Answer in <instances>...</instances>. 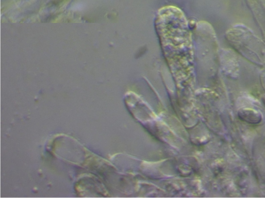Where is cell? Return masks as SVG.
I'll return each instance as SVG.
<instances>
[{"label": "cell", "mask_w": 265, "mask_h": 198, "mask_svg": "<svg viewBox=\"0 0 265 198\" xmlns=\"http://www.w3.org/2000/svg\"><path fill=\"white\" fill-rule=\"evenodd\" d=\"M238 114L240 119L250 124H259L262 120V114L260 112L250 109H241Z\"/></svg>", "instance_id": "1"}]
</instances>
